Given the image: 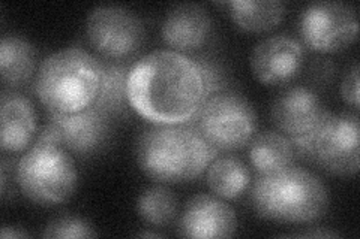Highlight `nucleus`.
Masks as SVG:
<instances>
[{"mask_svg":"<svg viewBox=\"0 0 360 239\" xmlns=\"http://www.w3.org/2000/svg\"><path fill=\"white\" fill-rule=\"evenodd\" d=\"M218 154L193 123L150 124L140 132L135 144L141 172L160 184L189 183L205 172Z\"/></svg>","mask_w":360,"mask_h":239,"instance_id":"nucleus-2","label":"nucleus"},{"mask_svg":"<svg viewBox=\"0 0 360 239\" xmlns=\"http://www.w3.org/2000/svg\"><path fill=\"white\" fill-rule=\"evenodd\" d=\"M213 20L198 4H180L168 9L161 25V36L167 47L177 53L201 50L212 38Z\"/></svg>","mask_w":360,"mask_h":239,"instance_id":"nucleus-14","label":"nucleus"},{"mask_svg":"<svg viewBox=\"0 0 360 239\" xmlns=\"http://www.w3.org/2000/svg\"><path fill=\"white\" fill-rule=\"evenodd\" d=\"M49 124L58 142L77 156L98 153L111 136V116L95 105L74 114L49 112Z\"/></svg>","mask_w":360,"mask_h":239,"instance_id":"nucleus-10","label":"nucleus"},{"mask_svg":"<svg viewBox=\"0 0 360 239\" xmlns=\"http://www.w3.org/2000/svg\"><path fill=\"white\" fill-rule=\"evenodd\" d=\"M37 69V50L22 36L5 35L0 41V76L11 88L21 87Z\"/></svg>","mask_w":360,"mask_h":239,"instance_id":"nucleus-18","label":"nucleus"},{"mask_svg":"<svg viewBox=\"0 0 360 239\" xmlns=\"http://www.w3.org/2000/svg\"><path fill=\"white\" fill-rule=\"evenodd\" d=\"M4 239H11V238H29L30 235L21 229V227H14V226H4L2 227V233H0Z\"/></svg>","mask_w":360,"mask_h":239,"instance_id":"nucleus-24","label":"nucleus"},{"mask_svg":"<svg viewBox=\"0 0 360 239\" xmlns=\"http://www.w3.org/2000/svg\"><path fill=\"white\" fill-rule=\"evenodd\" d=\"M303 47L321 54L340 53L357 39L356 9L342 2H314L299 15Z\"/></svg>","mask_w":360,"mask_h":239,"instance_id":"nucleus-9","label":"nucleus"},{"mask_svg":"<svg viewBox=\"0 0 360 239\" xmlns=\"http://www.w3.org/2000/svg\"><path fill=\"white\" fill-rule=\"evenodd\" d=\"M0 146L6 153L27 150L37 135V112L29 97L4 92L0 108Z\"/></svg>","mask_w":360,"mask_h":239,"instance_id":"nucleus-15","label":"nucleus"},{"mask_svg":"<svg viewBox=\"0 0 360 239\" xmlns=\"http://www.w3.org/2000/svg\"><path fill=\"white\" fill-rule=\"evenodd\" d=\"M297 236H305V238H338L340 233L329 231V229H315V231H308L305 233H299Z\"/></svg>","mask_w":360,"mask_h":239,"instance_id":"nucleus-25","label":"nucleus"},{"mask_svg":"<svg viewBox=\"0 0 360 239\" xmlns=\"http://www.w3.org/2000/svg\"><path fill=\"white\" fill-rule=\"evenodd\" d=\"M103 62L83 48L56 51L39 64L35 92L50 114H74L95 104Z\"/></svg>","mask_w":360,"mask_h":239,"instance_id":"nucleus-4","label":"nucleus"},{"mask_svg":"<svg viewBox=\"0 0 360 239\" xmlns=\"http://www.w3.org/2000/svg\"><path fill=\"white\" fill-rule=\"evenodd\" d=\"M341 96L348 107L359 109V63L354 62L344 75L341 83Z\"/></svg>","mask_w":360,"mask_h":239,"instance_id":"nucleus-23","label":"nucleus"},{"mask_svg":"<svg viewBox=\"0 0 360 239\" xmlns=\"http://www.w3.org/2000/svg\"><path fill=\"white\" fill-rule=\"evenodd\" d=\"M320 96L307 86H292L279 93L270 107V120L288 138L305 135L326 114Z\"/></svg>","mask_w":360,"mask_h":239,"instance_id":"nucleus-13","label":"nucleus"},{"mask_svg":"<svg viewBox=\"0 0 360 239\" xmlns=\"http://www.w3.org/2000/svg\"><path fill=\"white\" fill-rule=\"evenodd\" d=\"M207 186L215 196L233 200L240 198L252 183L251 170L238 157H218L206 169Z\"/></svg>","mask_w":360,"mask_h":239,"instance_id":"nucleus-19","label":"nucleus"},{"mask_svg":"<svg viewBox=\"0 0 360 239\" xmlns=\"http://www.w3.org/2000/svg\"><path fill=\"white\" fill-rule=\"evenodd\" d=\"M137 214L141 221L155 227L172 224L179 214V202L174 193L165 186L146 189L137 199Z\"/></svg>","mask_w":360,"mask_h":239,"instance_id":"nucleus-21","label":"nucleus"},{"mask_svg":"<svg viewBox=\"0 0 360 239\" xmlns=\"http://www.w3.org/2000/svg\"><path fill=\"white\" fill-rule=\"evenodd\" d=\"M98 233L86 219L77 215H62L51 220L44 227L42 238L50 239H74V238H95Z\"/></svg>","mask_w":360,"mask_h":239,"instance_id":"nucleus-22","label":"nucleus"},{"mask_svg":"<svg viewBox=\"0 0 360 239\" xmlns=\"http://www.w3.org/2000/svg\"><path fill=\"white\" fill-rule=\"evenodd\" d=\"M359 133L357 114H333L328 109L312 130L290 141L303 161L330 175L353 177L359 172Z\"/></svg>","mask_w":360,"mask_h":239,"instance_id":"nucleus-6","label":"nucleus"},{"mask_svg":"<svg viewBox=\"0 0 360 239\" xmlns=\"http://www.w3.org/2000/svg\"><path fill=\"white\" fill-rule=\"evenodd\" d=\"M191 123L221 153L248 146L257 133L258 117L254 107L243 96L219 92L206 99Z\"/></svg>","mask_w":360,"mask_h":239,"instance_id":"nucleus-7","label":"nucleus"},{"mask_svg":"<svg viewBox=\"0 0 360 239\" xmlns=\"http://www.w3.org/2000/svg\"><path fill=\"white\" fill-rule=\"evenodd\" d=\"M137 236H140V238H161L162 235L156 233V232H141V233H137Z\"/></svg>","mask_w":360,"mask_h":239,"instance_id":"nucleus-26","label":"nucleus"},{"mask_svg":"<svg viewBox=\"0 0 360 239\" xmlns=\"http://www.w3.org/2000/svg\"><path fill=\"white\" fill-rule=\"evenodd\" d=\"M248 157L257 174H272L295 165L296 153L287 135L266 130L255 133L248 144Z\"/></svg>","mask_w":360,"mask_h":239,"instance_id":"nucleus-17","label":"nucleus"},{"mask_svg":"<svg viewBox=\"0 0 360 239\" xmlns=\"http://www.w3.org/2000/svg\"><path fill=\"white\" fill-rule=\"evenodd\" d=\"M15 181L33 203L56 207L74 196L78 170L71 153L60 144L37 139L18 158Z\"/></svg>","mask_w":360,"mask_h":239,"instance_id":"nucleus-5","label":"nucleus"},{"mask_svg":"<svg viewBox=\"0 0 360 239\" xmlns=\"http://www.w3.org/2000/svg\"><path fill=\"white\" fill-rule=\"evenodd\" d=\"M131 66L123 63H103V81L95 107L110 116L123 114L129 107L128 102V76Z\"/></svg>","mask_w":360,"mask_h":239,"instance_id":"nucleus-20","label":"nucleus"},{"mask_svg":"<svg viewBox=\"0 0 360 239\" xmlns=\"http://www.w3.org/2000/svg\"><path fill=\"white\" fill-rule=\"evenodd\" d=\"M207 99L205 76L195 59L173 50H156L131 66L129 107L150 124L191 123Z\"/></svg>","mask_w":360,"mask_h":239,"instance_id":"nucleus-1","label":"nucleus"},{"mask_svg":"<svg viewBox=\"0 0 360 239\" xmlns=\"http://www.w3.org/2000/svg\"><path fill=\"white\" fill-rule=\"evenodd\" d=\"M303 43L281 33L258 42L251 53V71L266 86H283L295 79L305 63Z\"/></svg>","mask_w":360,"mask_h":239,"instance_id":"nucleus-11","label":"nucleus"},{"mask_svg":"<svg viewBox=\"0 0 360 239\" xmlns=\"http://www.w3.org/2000/svg\"><path fill=\"white\" fill-rule=\"evenodd\" d=\"M218 5L227 8L236 26L250 33L274 30L285 17V5L281 0H231Z\"/></svg>","mask_w":360,"mask_h":239,"instance_id":"nucleus-16","label":"nucleus"},{"mask_svg":"<svg viewBox=\"0 0 360 239\" xmlns=\"http://www.w3.org/2000/svg\"><path fill=\"white\" fill-rule=\"evenodd\" d=\"M177 227L184 238H231L238 232V215L221 198L200 193L186 202Z\"/></svg>","mask_w":360,"mask_h":239,"instance_id":"nucleus-12","label":"nucleus"},{"mask_svg":"<svg viewBox=\"0 0 360 239\" xmlns=\"http://www.w3.org/2000/svg\"><path fill=\"white\" fill-rule=\"evenodd\" d=\"M251 205L258 217L269 221L311 224L328 212L330 196L317 175L291 165L272 174H258L251 190Z\"/></svg>","mask_w":360,"mask_h":239,"instance_id":"nucleus-3","label":"nucleus"},{"mask_svg":"<svg viewBox=\"0 0 360 239\" xmlns=\"http://www.w3.org/2000/svg\"><path fill=\"white\" fill-rule=\"evenodd\" d=\"M86 36L92 48L111 62H123L137 54L146 41L143 20L131 9L103 5L90 11Z\"/></svg>","mask_w":360,"mask_h":239,"instance_id":"nucleus-8","label":"nucleus"}]
</instances>
